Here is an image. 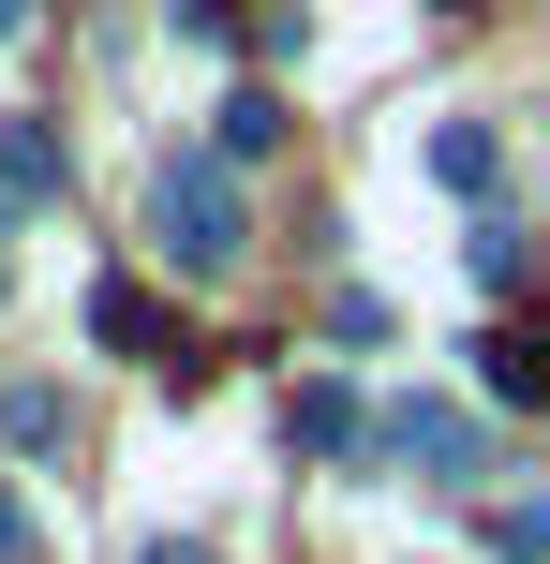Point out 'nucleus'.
<instances>
[{
  "label": "nucleus",
  "instance_id": "f257e3e1",
  "mask_svg": "<svg viewBox=\"0 0 550 564\" xmlns=\"http://www.w3.org/2000/svg\"><path fill=\"white\" fill-rule=\"evenodd\" d=\"M149 224H164V253L179 268H238V194H224V178H208V164H164V194H149Z\"/></svg>",
  "mask_w": 550,
  "mask_h": 564
},
{
  "label": "nucleus",
  "instance_id": "f03ea898",
  "mask_svg": "<svg viewBox=\"0 0 550 564\" xmlns=\"http://www.w3.org/2000/svg\"><path fill=\"white\" fill-rule=\"evenodd\" d=\"M476 357H492V387H506V401H550V327H492Z\"/></svg>",
  "mask_w": 550,
  "mask_h": 564
},
{
  "label": "nucleus",
  "instance_id": "7ed1b4c3",
  "mask_svg": "<svg viewBox=\"0 0 550 564\" xmlns=\"http://www.w3.org/2000/svg\"><path fill=\"white\" fill-rule=\"evenodd\" d=\"M89 327H105V341H164V312H149L134 282H105V297H89Z\"/></svg>",
  "mask_w": 550,
  "mask_h": 564
},
{
  "label": "nucleus",
  "instance_id": "20e7f679",
  "mask_svg": "<svg viewBox=\"0 0 550 564\" xmlns=\"http://www.w3.org/2000/svg\"><path fill=\"white\" fill-rule=\"evenodd\" d=\"M298 446H313V460H327V446H357V401H343V387H313V401H298Z\"/></svg>",
  "mask_w": 550,
  "mask_h": 564
},
{
  "label": "nucleus",
  "instance_id": "39448f33",
  "mask_svg": "<svg viewBox=\"0 0 550 564\" xmlns=\"http://www.w3.org/2000/svg\"><path fill=\"white\" fill-rule=\"evenodd\" d=\"M0 564H30V506H15V490H0Z\"/></svg>",
  "mask_w": 550,
  "mask_h": 564
},
{
  "label": "nucleus",
  "instance_id": "423d86ee",
  "mask_svg": "<svg viewBox=\"0 0 550 564\" xmlns=\"http://www.w3.org/2000/svg\"><path fill=\"white\" fill-rule=\"evenodd\" d=\"M0 30H30V0H0Z\"/></svg>",
  "mask_w": 550,
  "mask_h": 564
},
{
  "label": "nucleus",
  "instance_id": "0eeeda50",
  "mask_svg": "<svg viewBox=\"0 0 550 564\" xmlns=\"http://www.w3.org/2000/svg\"><path fill=\"white\" fill-rule=\"evenodd\" d=\"M149 564H194V550H149Z\"/></svg>",
  "mask_w": 550,
  "mask_h": 564
}]
</instances>
